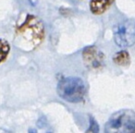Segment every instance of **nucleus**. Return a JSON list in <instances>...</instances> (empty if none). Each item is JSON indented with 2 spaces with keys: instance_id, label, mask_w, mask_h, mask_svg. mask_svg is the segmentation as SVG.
Wrapping results in <instances>:
<instances>
[{
  "instance_id": "nucleus-1",
  "label": "nucleus",
  "mask_w": 135,
  "mask_h": 133,
  "mask_svg": "<svg viewBox=\"0 0 135 133\" xmlns=\"http://www.w3.org/2000/svg\"><path fill=\"white\" fill-rule=\"evenodd\" d=\"M45 36V25L41 19L32 14L21 15L14 32L16 47L25 52L33 51L43 43Z\"/></svg>"
},
{
  "instance_id": "nucleus-2",
  "label": "nucleus",
  "mask_w": 135,
  "mask_h": 133,
  "mask_svg": "<svg viewBox=\"0 0 135 133\" xmlns=\"http://www.w3.org/2000/svg\"><path fill=\"white\" fill-rule=\"evenodd\" d=\"M56 92L61 99L69 103H80L84 99L86 87L80 78L66 77L59 81Z\"/></svg>"
},
{
  "instance_id": "nucleus-3",
  "label": "nucleus",
  "mask_w": 135,
  "mask_h": 133,
  "mask_svg": "<svg viewBox=\"0 0 135 133\" xmlns=\"http://www.w3.org/2000/svg\"><path fill=\"white\" fill-rule=\"evenodd\" d=\"M107 133H134L135 113L131 110L123 109L110 116L105 126Z\"/></svg>"
},
{
  "instance_id": "nucleus-4",
  "label": "nucleus",
  "mask_w": 135,
  "mask_h": 133,
  "mask_svg": "<svg viewBox=\"0 0 135 133\" xmlns=\"http://www.w3.org/2000/svg\"><path fill=\"white\" fill-rule=\"evenodd\" d=\"M114 40L117 45L128 48L135 43V21L128 19L118 23L114 29Z\"/></svg>"
},
{
  "instance_id": "nucleus-5",
  "label": "nucleus",
  "mask_w": 135,
  "mask_h": 133,
  "mask_svg": "<svg viewBox=\"0 0 135 133\" xmlns=\"http://www.w3.org/2000/svg\"><path fill=\"white\" fill-rule=\"evenodd\" d=\"M84 65L90 70H100L105 67V55L94 45L88 46L83 51Z\"/></svg>"
},
{
  "instance_id": "nucleus-6",
  "label": "nucleus",
  "mask_w": 135,
  "mask_h": 133,
  "mask_svg": "<svg viewBox=\"0 0 135 133\" xmlns=\"http://www.w3.org/2000/svg\"><path fill=\"white\" fill-rule=\"evenodd\" d=\"M115 0H91L89 7L94 15H102L112 6Z\"/></svg>"
},
{
  "instance_id": "nucleus-7",
  "label": "nucleus",
  "mask_w": 135,
  "mask_h": 133,
  "mask_svg": "<svg viewBox=\"0 0 135 133\" xmlns=\"http://www.w3.org/2000/svg\"><path fill=\"white\" fill-rule=\"evenodd\" d=\"M113 61L120 67H127L131 63V56L126 50H121L113 56Z\"/></svg>"
},
{
  "instance_id": "nucleus-8",
  "label": "nucleus",
  "mask_w": 135,
  "mask_h": 133,
  "mask_svg": "<svg viewBox=\"0 0 135 133\" xmlns=\"http://www.w3.org/2000/svg\"><path fill=\"white\" fill-rule=\"evenodd\" d=\"M10 52V45L6 39L0 38V64L8 58Z\"/></svg>"
},
{
  "instance_id": "nucleus-9",
  "label": "nucleus",
  "mask_w": 135,
  "mask_h": 133,
  "mask_svg": "<svg viewBox=\"0 0 135 133\" xmlns=\"http://www.w3.org/2000/svg\"><path fill=\"white\" fill-rule=\"evenodd\" d=\"M89 121H90V125H89V129L86 130L87 132H98L99 131V126H98L96 120L92 116H89Z\"/></svg>"
},
{
  "instance_id": "nucleus-10",
  "label": "nucleus",
  "mask_w": 135,
  "mask_h": 133,
  "mask_svg": "<svg viewBox=\"0 0 135 133\" xmlns=\"http://www.w3.org/2000/svg\"><path fill=\"white\" fill-rule=\"evenodd\" d=\"M29 2H30V4L32 5V6H35V5H37L38 0H29Z\"/></svg>"
}]
</instances>
